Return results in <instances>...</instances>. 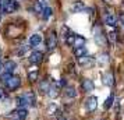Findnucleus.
Returning <instances> with one entry per match:
<instances>
[{"instance_id": "nucleus-1", "label": "nucleus", "mask_w": 124, "mask_h": 120, "mask_svg": "<svg viewBox=\"0 0 124 120\" xmlns=\"http://www.w3.org/2000/svg\"><path fill=\"white\" fill-rule=\"evenodd\" d=\"M93 39H95L98 46H107L109 45L107 36L105 35V32H103V29H102L101 25H95L93 27Z\"/></svg>"}, {"instance_id": "nucleus-2", "label": "nucleus", "mask_w": 124, "mask_h": 120, "mask_svg": "<svg viewBox=\"0 0 124 120\" xmlns=\"http://www.w3.org/2000/svg\"><path fill=\"white\" fill-rule=\"evenodd\" d=\"M18 8V3L16 0H0V13L10 14Z\"/></svg>"}, {"instance_id": "nucleus-3", "label": "nucleus", "mask_w": 124, "mask_h": 120, "mask_svg": "<svg viewBox=\"0 0 124 120\" xmlns=\"http://www.w3.org/2000/svg\"><path fill=\"white\" fill-rule=\"evenodd\" d=\"M6 87L10 89V91H16V89H18L20 88V85H21V80H20V77H17V75H10L8 78H7L6 81Z\"/></svg>"}, {"instance_id": "nucleus-4", "label": "nucleus", "mask_w": 124, "mask_h": 120, "mask_svg": "<svg viewBox=\"0 0 124 120\" xmlns=\"http://www.w3.org/2000/svg\"><path fill=\"white\" fill-rule=\"evenodd\" d=\"M46 49L47 50H53L54 48L57 46V36L54 31H49V34L46 36Z\"/></svg>"}, {"instance_id": "nucleus-5", "label": "nucleus", "mask_w": 124, "mask_h": 120, "mask_svg": "<svg viewBox=\"0 0 124 120\" xmlns=\"http://www.w3.org/2000/svg\"><path fill=\"white\" fill-rule=\"evenodd\" d=\"M85 108H86L88 112H93V110H96V108H98V98L96 96L86 98V101H85Z\"/></svg>"}, {"instance_id": "nucleus-6", "label": "nucleus", "mask_w": 124, "mask_h": 120, "mask_svg": "<svg viewBox=\"0 0 124 120\" xmlns=\"http://www.w3.org/2000/svg\"><path fill=\"white\" fill-rule=\"evenodd\" d=\"M43 62V53L39 50H35L31 53V56H29V63L31 64H39Z\"/></svg>"}, {"instance_id": "nucleus-7", "label": "nucleus", "mask_w": 124, "mask_h": 120, "mask_svg": "<svg viewBox=\"0 0 124 120\" xmlns=\"http://www.w3.org/2000/svg\"><path fill=\"white\" fill-rule=\"evenodd\" d=\"M77 60H78V64L82 66V67H88V66L95 63V57L88 56V55H85V56H82V57H78Z\"/></svg>"}, {"instance_id": "nucleus-8", "label": "nucleus", "mask_w": 124, "mask_h": 120, "mask_svg": "<svg viewBox=\"0 0 124 120\" xmlns=\"http://www.w3.org/2000/svg\"><path fill=\"white\" fill-rule=\"evenodd\" d=\"M81 88H82V91L84 92H91V91H93L95 84H93V81L92 80L85 78V80H82V82H81Z\"/></svg>"}, {"instance_id": "nucleus-9", "label": "nucleus", "mask_w": 124, "mask_h": 120, "mask_svg": "<svg viewBox=\"0 0 124 120\" xmlns=\"http://www.w3.org/2000/svg\"><path fill=\"white\" fill-rule=\"evenodd\" d=\"M103 84H105L106 87H113L114 85V75H113V73L107 71V73L103 74Z\"/></svg>"}, {"instance_id": "nucleus-10", "label": "nucleus", "mask_w": 124, "mask_h": 120, "mask_svg": "<svg viewBox=\"0 0 124 120\" xmlns=\"http://www.w3.org/2000/svg\"><path fill=\"white\" fill-rule=\"evenodd\" d=\"M23 96L25 98V101H27V103H28V106H35V103H36V98H35V94L32 91L25 92Z\"/></svg>"}, {"instance_id": "nucleus-11", "label": "nucleus", "mask_w": 124, "mask_h": 120, "mask_svg": "<svg viewBox=\"0 0 124 120\" xmlns=\"http://www.w3.org/2000/svg\"><path fill=\"white\" fill-rule=\"evenodd\" d=\"M16 67H17L16 62H13V60H7L6 63H4V73H6V74H13V71L16 70Z\"/></svg>"}, {"instance_id": "nucleus-12", "label": "nucleus", "mask_w": 124, "mask_h": 120, "mask_svg": "<svg viewBox=\"0 0 124 120\" xmlns=\"http://www.w3.org/2000/svg\"><path fill=\"white\" fill-rule=\"evenodd\" d=\"M14 114H16V117H17L18 120H25L27 116H28V110H27V108H18L17 110L14 112Z\"/></svg>"}, {"instance_id": "nucleus-13", "label": "nucleus", "mask_w": 124, "mask_h": 120, "mask_svg": "<svg viewBox=\"0 0 124 120\" xmlns=\"http://www.w3.org/2000/svg\"><path fill=\"white\" fill-rule=\"evenodd\" d=\"M117 20L118 18L114 16V14H109V16H106V18H105V24L106 25H109V27H116L117 25Z\"/></svg>"}, {"instance_id": "nucleus-14", "label": "nucleus", "mask_w": 124, "mask_h": 120, "mask_svg": "<svg viewBox=\"0 0 124 120\" xmlns=\"http://www.w3.org/2000/svg\"><path fill=\"white\" fill-rule=\"evenodd\" d=\"M42 42V35L40 34H34L29 38V45L31 46H38Z\"/></svg>"}, {"instance_id": "nucleus-15", "label": "nucleus", "mask_w": 124, "mask_h": 120, "mask_svg": "<svg viewBox=\"0 0 124 120\" xmlns=\"http://www.w3.org/2000/svg\"><path fill=\"white\" fill-rule=\"evenodd\" d=\"M88 52H86V48L85 46H79V48H74V56L77 57H82V56H85Z\"/></svg>"}, {"instance_id": "nucleus-16", "label": "nucleus", "mask_w": 124, "mask_h": 120, "mask_svg": "<svg viewBox=\"0 0 124 120\" xmlns=\"http://www.w3.org/2000/svg\"><path fill=\"white\" fill-rule=\"evenodd\" d=\"M59 94H60V88L57 85H52L50 88H49V91H47V95L50 98H57Z\"/></svg>"}, {"instance_id": "nucleus-17", "label": "nucleus", "mask_w": 124, "mask_h": 120, "mask_svg": "<svg viewBox=\"0 0 124 120\" xmlns=\"http://www.w3.org/2000/svg\"><path fill=\"white\" fill-rule=\"evenodd\" d=\"M40 14H42V18L46 21V20H49V18L52 17L53 10H52L50 7H43V10H42V13H40Z\"/></svg>"}, {"instance_id": "nucleus-18", "label": "nucleus", "mask_w": 124, "mask_h": 120, "mask_svg": "<svg viewBox=\"0 0 124 120\" xmlns=\"http://www.w3.org/2000/svg\"><path fill=\"white\" fill-rule=\"evenodd\" d=\"M64 95H66L67 98H75L77 96V91H75L74 87H66V92H64Z\"/></svg>"}, {"instance_id": "nucleus-19", "label": "nucleus", "mask_w": 124, "mask_h": 120, "mask_svg": "<svg viewBox=\"0 0 124 120\" xmlns=\"http://www.w3.org/2000/svg\"><path fill=\"white\" fill-rule=\"evenodd\" d=\"M84 43H85V38H84V36L75 35V40H74V48H79V46H84Z\"/></svg>"}, {"instance_id": "nucleus-20", "label": "nucleus", "mask_w": 124, "mask_h": 120, "mask_svg": "<svg viewBox=\"0 0 124 120\" xmlns=\"http://www.w3.org/2000/svg\"><path fill=\"white\" fill-rule=\"evenodd\" d=\"M16 101H17V106L18 108H27V106H28V103H27V101H25V98H24L23 95H20Z\"/></svg>"}, {"instance_id": "nucleus-21", "label": "nucleus", "mask_w": 124, "mask_h": 120, "mask_svg": "<svg viewBox=\"0 0 124 120\" xmlns=\"http://www.w3.org/2000/svg\"><path fill=\"white\" fill-rule=\"evenodd\" d=\"M49 88H50V84H49V81H47V80H43L39 84V89L42 92H47V91H49Z\"/></svg>"}, {"instance_id": "nucleus-22", "label": "nucleus", "mask_w": 124, "mask_h": 120, "mask_svg": "<svg viewBox=\"0 0 124 120\" xmlns=\"http://www.w3.org/2000/svg\"><path fill=\"white\" fill-rule=\"evenodd\" d=\"M74 40H75V35L71 34V35H67V38H66V43L70 46H74Z\"/></svg>"}, {"instance_id": "nucleus-23", "label": "nucleus", "mask_w": 124, "mask_h": 120, "mask_svg": "<svg viewBox=\"0 0 124 120\" xmlns=\"http://www.w3.org/2000/svg\"><path fill=\"white\" fill-rule=\"evenodd\" d=\"M113 102H114V96H113V95H110V96L106 99V102H105V109H109L113 105Z\"/></svg>"}, {"instance_id": "nucleus-24", "label": "nucleus", "mask_w": 124, "mask_h": 120, "mask_svg": "<svg viewBox=\"0 0 124 120\" xmlns=\"http://www.w3.org/2000/svg\"><path fill=\"white\" fill-rule=\"evenodd\" d=\"M28 78H29V81H36V78H38V70H34V71H29Z\"/></svg>"}, {"instance_id": "nucleus-25", "label": "nucleus", "mask_w": 124, "mask_h": 120, "mask_svg": "<svg viewBox=\"0 0 124 120\" xmlns=\"http://www.w3.org/2000/svg\"><path fill=\"white\" fill-rule=\"evenodd\" d=\"M101 59H99V62H101L102 64H106L107 62H109V55H107V53H103V55H101Z\"/></svg>"}, {"instance_id": "nucleus-26", "label": "nucleus", "mask_w": 124, "mask_h": 120, "mask_svg": "<svg viewBox=\"0 0 124 120\" xmlns=\"http://www.w3.org/2000/svg\"><path fill=\"white\" fill-rule=\"evenodd\" d=\"M81 10H85V6L82 4V3H77V4L74 6V8H73V11H74V13L81 11Z\"/></svg>"}, {"instance_id": "nucleus-27", "label": "nucleus", "mask_w": 124, "mask_h": 120, "mask_svg": "<svg viewBox=\"0 0 124 120\" xmlns=\"http://www.w3.org/2000/svg\"><path fill=\"white\" fill-rule=\"evenodd\" d=\"M42 10H43V6L40 4V1H36V3H35V11L38 13V14H40Z\"/></svg>"}, {"instance_id": "nucleus-28", "label": "nucleus", "mask_w": 124, "mask_h": 120, "mask_svg": "<svg viewBox=\"0 0 124 120\" xmlns=\"http://www.w3.org/2000/svg\"><path fill=\"white\" fill-rule=\"evenodd\" d=\"M116 32H114V31H112V32H109V34H107V38H109V40H110V42H116Z\"/></svg>"}, {"instance_id": "nucleus-29", "label": "nucleus", "mask_w": 124, "mask_h": 120, "mask_svg": "<svg viewBox=\"0 0 124 120\" xmlns=\"http://www.w3.org/2000/svg\"><path fill=\"white\" fill-rule=\"evenodd\" d=\"M28 49H29V46H21V48H20V50H18V55H20V56L25 55V53L28 52Z\"/></svg>"}, {"instance_id": "nucleus-30", "label": "nucleus", "mask_w": 124, "mask_h": 120, "mask_svg": "<svg viewBox=\"0 0 124 120\" xmlns=\"http://www.w3.org/2000/svg\"><path fill=\"white\" fill-rule=\"evenodd\" d=\"M1 73H4V63L0 60V74H1Z\"/></svg>"}, {"instance_id": "nucleus-31", "label": "nucleus", "mask_w": 124, "mask_h": 120, "mask_svg": "<svg viewBox=\"0 0 124 120\" xmlns=\"http://www.w3.org/2000/svg\"><path fill=\"white\" fill-rule=\"evenodd\" d=\"M4 96V91H3V89H1V88H0V99H1V98Z\"/></svg>"}, {"instance_id": "nucleus-32", "label": "nucleus", "mask_w": 124, "mask_h": 120, "mask_svg": "<svg viewBox=\"0 0 124 120\" xmlns=\"http://www.w3.org/2000/svg\"><path fill=\"white\" fill-rule=\"evenodd\" d=\"M120 20H121V23L124 24V16H120Z\"/></svg>"}, {"instance_id": "nucleus-33", "label": "nucleus", "mask_w": 124, "mask_h": 120, "mask_svg": "<svg viewBox=\"0 0 124 120\" xmlns=\"http://www.w3.org/2000/svg\"><path fill=\"white\" fill-rule=\"evenodd\" d=\"M0 57H1V50H0Z\"/></svg>"}, {"instance_id": "nucleus-34", "label": "nucleus", "mask_w": 124, "mask_h": 120, "mask_svg": "<svg viewBox=\"0 0 124 120\" xmlns=\"http://www.w3.org/2000/svg\"><path fill=\"white\" fill-rule=\"evenodd\" d=\"M0 23H1V17H0Z\"/></svg>"}]
</instances>
